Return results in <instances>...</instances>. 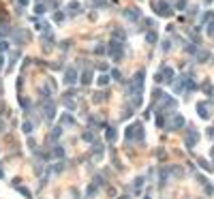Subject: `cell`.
Listing matches in <instances>:
<instances>
[{
  "mask_svg": "<svg viewBox=\"0 0 214 199\" xmlns=\"http://www.w3.org/2000/svg\"><path fill=\"white\" fill-rule=\"evenodd\" d=\"M210 2H212V0H206V4H210Z\"/></svg>",
  "mask_w": 214,
  "mask_h": 199,
  "instance_id": "obj_30",
  "label": "cell"
},
{
  "mask_svg": "<svg viewBox=\"0 0 214 199\" xmlns=\"http://www.w3.org/2000/svg\"><path fill=\"white\" fill-rule=\"evenodd\" d=\"M109 54H111V58H114V60L122 58V54H124V45H122V41H118V43L114 41L111 47H109Z\"/></svg>",
  "mask_w": 214,
  "mask_h": 199,
  "instance_id": "obj_3",
  "label": "cell"
},
{
  "mask_svg": "<svg viewBox=\"0 0 214 199\" xmlns=\"http://www.w3.org/2000/svg\"><path fill=\"white\" fill-rule=\"evenodd\" d=\"M60 122H62V124H67V126H71V124H73V118H71V116H62V120H60Z\"/></svg>",
  "mask_w": 214,
  "mask_h": 199,
  "instance_id": "obj_16",
  "label": "cell"
},
{
  "mask_svg": "<svg viewBox=\"0 0 214 199\" xmlns=\"http://www.w3.org/2000/svg\"><path fill=\"white\" fill-rule=\"evenodd\" d=\"M111 77H114V79H120V71L114 69V71H111Z\"/></svg>",
  "mask_w": 214,
  "mask_h": 199,
  "instance_id": "obj_27",
  "label": "cell"
},
{
  "mask_svg": "<svg viewBox=\"0 0 214 199\" xmlns=\"http://www.w3.org/2000/svg\"><path fill=\"white\" fill-rule=\"evenodd\" d=\"M94 2H96V4H103V2H105V0H94Z\"/></svg>",
  "mask_w": 214,
  "mask_h": 199,
  "instance_id": "obj_28",
  "label": "cell"
},
{
  "mask_svg": "<svg viewBox=\"0 0 214 199\" xmlns=\"http://www.w3.org/2000/svg\"><path fill=\"white\" fill-rule=\"evenodd\" d=\"M126 137H129V139L142 141V139H143V129H142V124H139V122L131 124V126H129V131H126Z\"/></svg>",
  "mask_w": 214,
  "mask_h": 199,
  "instance_id": "obj_1",
  "label": "cell"
},
{
  "mask_svg": "<svg viewBox=\"0 0 214 199\" xmlns=\"http://www.w3.org/2000/svg\"><path fill=\"white\" fill-rule=\"evenodd\" d=\"M197 114H199V118L208 120V118H210V109H208V105H206V103H199V105H197Z\"/></svg>",
  "mask_w": 214,
  "mask_h": 199,
  "instance_id": "obj_7",
  "label": "cell"
},
{
  "mask_svg": "<svg viewBox=\"0 0 214 199\" xmlns=\"http://www.w3.org/2000/svg\"><path fill=\"white\" fill-rule=\"evenodd\" d=\"M32 129H35L32 122H24V133H32Z\"/></svg>",
  "mask_w": 214,
  "mask_h": 199,
  "instance_id": "obj_17",
  "label": "cell"
},
{
  "mask_svg": "<svg viewBox=\"0 0 214 199\" xmlns=\"http://www.w3.org/2000/svg\"><path fill=\"white\" fill-rule=\"evenodd\" d=\"M96 82H99V86H107V83H109V77H107V75H101Z\"/></svg>",
  "mask_w": 214,
  "mask_h": 199,
  "instance_id": "obj_15",
  "label": "cell"
},
{
  "mask_svg": "<svg viewBox=\"0 0 214 199\" xmlns=\"http://www.w3.org/2000/svg\"><path fill=\"white\" fill-rule=\"evenodd\" d=\"M7 47H9V43H7V41H0V54H2Z\"/></svg>",
  "mask_w": 214,
  "mask_h": 199,
  "instance_id": "obj_22",
  "label": "cell"
},
{
  "mask_svg": "<svg viewBox=\"0 0 214 199\" xmlns=\"http://www.w3.org/2000/svg\"><path fill=\"white\" fill-rule=\"evenodd\" d=\"M156 7V11H158V15H163V17H169V15H171V7H169V4H167V2H163V0H161V2H156L154 4Z\"/></svg>",
  "mask_w": 214,
  "mask_h": 199,
  "instance_id": "obj_4",
  "label": "cell"
},
{
  "mask_svg": "<svg viewBox=\"0 0 214 199\" xmlns=\"http://www.w3.org/2000/svg\"><path fill=\"white\" fill-rule=\"evenodd\" d=\"M114 39H118V41H124V32H122V30H114Z\"/></svg>",
  "mask_w": 214,
  "mask_h": 199,
  "instance_id": "obj_18",
  "label": "cell"
},
{
  "mask_svg": "<svg viewBox=\"0 0 214 199\" xmlns=\"http://www.w3.org/2000/svg\"><path fill=\"white\" fill-rule=\"evenodd\" d=\"M54 154H56V156H64V150H62V148H60V146H58V148L54 150Z\"/></svg>",
  "mask_w": 214,
  "mask_h": 199,
  "instance_id": "obj_21",
  "label": "cell"
},
{
  "mask_svg": "<svg viewBox=\"0 0 214 199\" xmlns=\"http://www.w3.org/2000/svg\"><path fill=\"white\" fill-rule=\"evenodd\" d=\"M94 51H96V54H105V47L99 45V47H94Z\"/></svg>",
  "mask_w": 214,
  "mask_h": 199,
  "instance_id": "obj_26",
  "label": "cell"
},
{
  "mask_svg": "<svg viewBox=\"0 0 214 199\" xmlns=\"http://www.w3.org/2000/svg\"><path fill=\"white\" fill-rule=\"evenodd\" d=\"M156 83H171L174 82V69H169V67H167V69H163L161 71V73H156Z\"/></svg>",
  "mask_w": 214,
  "mask_h": 199,
  "instance_id": "obj_2",
  "label": "cell"
},
{
  "mask_svg": "<svg viewBox=\"0 0 214 199\" xmlns=\"http://www.w3.org/2000/svg\"><path fill=\"white\" fill-rule=\"evenodd\" d=\"M92 82V71H83L82 73V83L86 86V83H90Z\"/></svg>",
  "mask_w": 214,
  "mask_h": 199,
  "instance_id": "obj_10",
  "label": "cell"
},
{
  "mask_svg": "<svg viewBox=\"0 0 214 199\" xmlns=\"http://www.w3.org/2000/svg\"><path fill=\"white\" fill-rule=\"evenodd\" d=\"M45 118H47V120L54 118V103H49V105L45 107Z\"/></svg>",
  "mask_w": 214,
  "mask_h": 199,
  "instance_id": "obj_13",
  "label": "cell"
},
{
  "mask_svg": "<svg viewBox=\"0 0 214 199\" xmlns=\"http://www.w3.org/2000/svg\"><path fill=\"white\" fill-rule=\"evenodd\" d=\"M75 82H77V71H75V69H67V71H64V83L73 86Z\"/></svg>",
  "mask_w": 214,
  "mask_h": 199,
  "instance_id": "obj_5",
  "label": "cell"
},
{
  "mask_svg": "<svg viewBox=\"0 0 214 199\" xmlns=\"http://www.w3.org/2000/svg\"><path fill=\"white\" fill-rule=\"evenodd\" d=\"M92 152H94V156H103V143H94V148H92Z\"/></svg>",
  "mask_w": 214,
  "mask_h": 199,
  "instance_id": "obj_12",
  "label": "cell"
},
{
  "mask_svg": "<svg viewBox=\"0 0 214 199\" xmlns=\"http://www.w3.org/2000/svg\"><path fill=\"white\" fill-rule=\"evenodd\" d=\"M135 186H137V188L143 186V178H137V180H135Z\"/></svg>",
  "mask_w": 214,
  "mask_h": 199,
  "instance_id": "obj_23",
  "label": "cell"
},
{
  "mask_svg": "<svg viewBox=\"0 0 214 199\" xmlns=\"http://www.w3.org/2000/svg\"><path fill=\"white\" fill-rule=\"evenodd\" d=\"M0 67H2V54H0Z\"/></svg>",
  "mask_w": 214,
  "mask_h": 199,
  "instance_id": "obj_29",
  "label": "cell"
},
{
  "mask_svg": "<svg viewBox=\"0 0 214 199\" xmlns=\"http://www.w3.org/2000/svg\"><path fill=\"white\" fill-rule=\"evenodd\" d=\"M54 19H56V22H62V19H64V15H62V13H56V15H54Z\"/></svg>",
  "mask_w": 214,
  "mask_h": 199,
  "instance_id": "obj_25",
  "label": "cell"
},
{
  "mask_svg": "<svg viewBox=\"0 0 214 199\" xmlns=\"http://www.w3.org/2000/svg\"><path fill=\"white\" fill-rule=\"evenodd\" d=\"M182 126H184V118L180 116H174V120H171V129H182Z\"/></svg>",
  "mask_w": 214,
  "mask_h": 199,
  "instance_id": "obj_8",
  "label": "cell"
},
{
  "mask_svg": "<svg viewBox=\"0 0 214 199\" xmlns=\"http://www.w3.org/2000/svg\"><path fill=\"white\" fill-rule=\"evenodd\" d=\"M197 139H199V135H197V131H193V129H190L189 133H186V146H189V148H193V146L197 143Z\"/></svg>",
  "mask_w": 214,
  "mask_h": 199,
  "instance_id": "obj_6",
  "label": "cell"
},
{
  "mask_svg": "<svg viewBox=\"0 0 214 199\" xmlns=\"http://www.w3.org/2000/svg\"><path fill=\"white\" fill-rule=\"evenodd\" d=\"M79 7H82V4H79V2H75V0H71V2L67 4V9H69L71 13H77V11H79Z\"/></svg>",
  "mask_w": 214,
  "mask_h": 199,
  "instance_id": "obj_11",
  "label": "cell"
},
{
  "mask_svg": "<svg viewBox=\"0 0 214 199\" xmlns=\"http://www.w3.org/2000/svg\"><path fill=\"white\" fill-rule=\"evenodd\" d=\"M2 176H4V174H2V169H0V178H2Z\"/></svg>",
  "mask_w": 214,
  "mask_h": 199,
  "instance_id": "obj_31",
  "label": "cell"
},
{
  "mask_svg": "<svg viewBox=\"0 0 214 199\" xmlns=\"http://www.w3.org/2000/svg\"><path fill=\"white\" fill-rule=\"evenodd\" d=\"M36 13H39V15L45 13V7H43V4H36Z\"/></svg>",
  "mask_w": 214,
  "mask_h": 199,
  "instance_id": "obj_24",
  "label": "cell"
},
{
  "mask_svg": "<svg viewBox=\"0 0 214 199\" xmlns=\"http://www.w3.org/2000/svg\"><path fill=\"white\" fill-rule=\"evenodd\" d=\"M146 39H148V43H156V32H148Z\"/></svg>",
  "mask_w": 214,
  "mask_h": 199,
  "instance_id": "obj_19",
  "label": "cell"
},
{
  "mask_svg": "<svg viewBox=\"0 0 214 199\" xmlns=\"http://www.w3.org/2000/svg\"><path fill=\"white\" fill-rule=\"evenodd\" d=\"M116 137H118L116 129H107V139H109V141H116Z\"/></svg>",
  "mask_w": 214,
  "mask_h": 199,
  "instance_id": "obj_14",
  "label": "cell"
},
{
  "mask_svg": "<svg viewBox=\"0 0 214 199\" xmlns=\"http://www.w3.org/2000/svg\"><path fill=\"white\" fill-rule=\"evenodd\" d=\"M82 137H83V139H86V141H94V135H92L90 131H86V133H83Z\"/></svg>",
  "mask_w": 214,
  "mask_h": 199,
  "instance_id": "obj_20",
  "label": "cell"
},
{
  "mask_svg": "<svg viewBox=\"0 0 214 199\" xmlns=\"http://www.w3.org/2000/svg\"><path fill=\"white\" fill-rule=\"evenodd\" d=\"M124 15H126V19H133L135 22V19H139V9H129Z\"/></svg>",
  "mask_w": 214,
  "mask_h": 199,
  "instance_id": "obj_9",
  "label": "cell"
}]
</instances>
